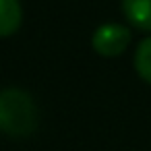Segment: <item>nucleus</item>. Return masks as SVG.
Listing matches in <instances>:
<instances>
[{"label": "nucleus", "instance_id": "nucleus-4", "mask_svg": "<svg viewBox=\"0 0 151 151\" xmlns=\"http://www.w3.org/2000/svg\"><path fill=\"white\" fill-rule=\"evenodd\" d=\"M23 9L19 0H0V37H9L19 31Z\"/></svg>", "mask_w": 151, "mask_h": 151}, {"label": "nucleus", "instance_id": "nucleus-1", "mask_svg": "<svg viewBox=\"0 0 151 151\" xmlns=\"http://www.w3.org/2000/svg\"><path fill=\"white\" fill-rule=\"evenodd\" d=\"M40 120L33 97L23 89L0 91V132L9 137H27L35 132Z\"/></svg>", "mask_w": 151, "mask_h": 151}, {"label": "nucleus", "instance_id": "nucleus-5", "mask_svg": "<svg viewBox=\"0 0 151 151\" xmlns=\"http://www.w3.org/2000/svg\"><path fill=\"white\" fill-rule=\"evenodd\" d=\"M134 68L139 77L151 83V37H145L134 52Z\"/></svg>", "mask_w": 151, "mask_h": 151}, {"label": "nucleus", "instance_id": "nucleus-2", "mask_svg": "<svg viewBox=\"0 0 151 151\" xmlns=\"http://www.w3.org/2000/svg\"><path fill=\"white\" fill-rule=\"evenodd\" d=\"M130 29L126 25H120V23H106V25H99L95 31H93V37H91V46L97 54L106 56V58H112V56H118L122 54L128 44H130Z\"/></svg>", "mask_w": 151, "mask_h": 151}, {"label": "nucleus", "instance_id": "nucleus-3", "mask_svg": "<svg viewBox=\"0 0 151 151\" xmlns=\"http://www.w3.org/2000/svg\"><path fill=\"white\" fill-rule=\"evenodd\" d=\"M122 13L132 27L151 31V0H122Z\"/></svg>", "mask_w": 151, "mask_h": 151}]
</instances>
